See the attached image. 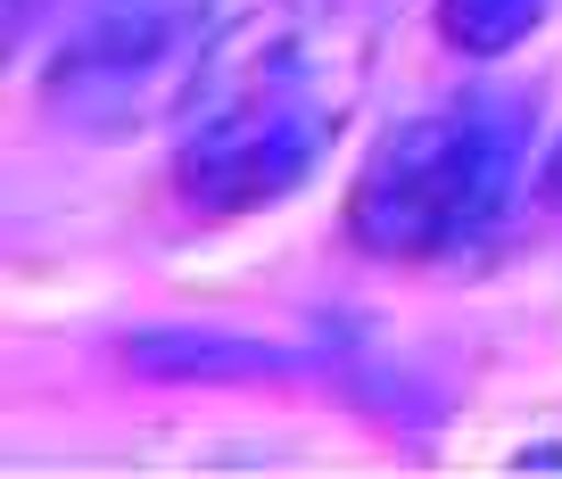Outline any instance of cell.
I'll return each mask as SVG.
<instances>
[{"label": "cell", "instance_id": "cell-1", "mask_svg": "<svg viewBox=\"0 0 562 479\" xmlns=\"http://www.w3.org/2000/svg\"><path fill=\"white\" fill-rule=\"evenodd\" d=\"M529 166V107L505 91H463L397 125L364 158L348 191V240L389 265H439V256L480 249L505 215L521 207Z\"/></svg>", "mask_w": 562, "mask_h": 479}, {"label": "cell", "instance_id": "cell-2", "mask_svg": "<svg viewBox=\"0 0 562 479\" xmlns=\"http://www.w3.org/2000/svg\"><path fill=\"white\" fill-rule=\"evenodd\" d=\"M339 125V100L315 91L299 25L265 18L224 50V67H199L182 100V141H175V191L199 215H257L290 198L323 166Z\"/></svg>", "mask_w": 562, "mask_h": 479}, {"label": "cell", "instance_id": "cell-3", "mask_svg": "<svg viewBox=\"0 0 562 479\" xmlns=\"http://www.w3.org/2000/svg\"><path fill=\"white\" fill-rule=\"evenodd\" d=\"M215 42V0H100L42 67V116L75 133H133L191 100Z\"/></svg>", "mask_w": 562, "mask_h": 479}, {"label": "cell", "instance_id": "cell-4", "mask_svg": "<svg viewBox=\"0 0 562 479\" xmlns=\"http://www.w3.org/2000/svg\"><path fill=\"white\" fill-rule=\"evenodd\" d=\"M124 364L158 380H281V355L265 339H215V331H140Z\"/></svg>", "mask_w": 562, "mask_h": 479}, {"label": "cell", "instance_id": "cell-5", "mask_svg": "<svg viewBox=\"0 0 562 479\" xmlns=\"http://www.w3.org/2000/svg\"><path fill=\"white\" fill-rule=\"evenodd\" d=\"M554 0H439V42L463 58H505L546 25Z\"/></svg>", "mask_w": 562, "mask_h": 479}, {"label": "cell", "instance_id": "cell-6", "mask_svg": "<svg viewBox=\"0 0 562 479\" xmlns=\"http://www.w3.org/2000/svg\"><path fill=\"white\" fill-rule=\"evenodd\" d=\"M538 191H546V207H554V215H562V141H554V149H546V174H538Z\"/></svg>", "mask_w": 562, "mask_h": 479}]
</instances>
